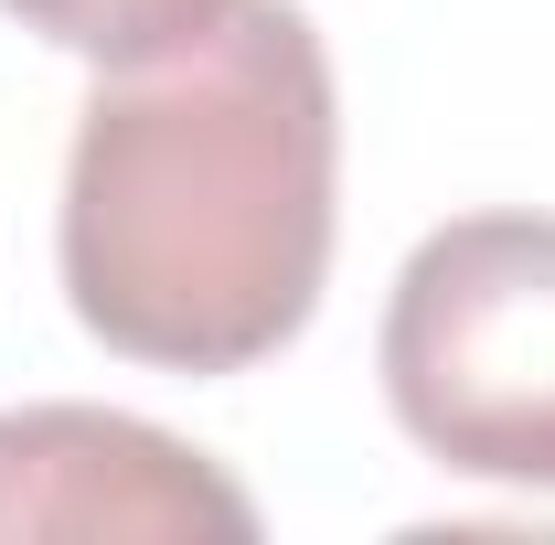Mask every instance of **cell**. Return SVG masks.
Segmentation results:
<instances>
[{"mask_svg": "<svg viewBox=\"0 0 555 545\" xmlns=\"http://www.w3.org/2000/svg\"><path fill=\"white\" fill-rule=\"evenodd\" d=\"M343 97L299 0H224L150 65H107L65 150V300L160 375H246L321 310Z\"/></svg>", "mask_w": 555, "mask_h": 545, "instance_id": "1", "label": "cell"}, {"mask_svg": "<svg viewBox=\"0 0 555 545\" xmlns=\"http://www.w3.org/2000/svg\"><path fill=\"white\" fill-rule=\"evenodd\" d=\"M374 364L427 460L555 492V214H460L416 236Z\"/></svg>", "mask_w": 555, "mask_h": 545, "instance_id": "2", "label": "cell"}, {"mask_svg": "<svg viewBox=\"0 0 555 545\" xmlns=\"http://www.w3.org/2000/svg\"><path fill=\"white\" fill-rule=\"evenodd\" d=\"M33 535H257L246 481L118 407H11L0 417V545Z\"/></svg>", "mask_w": 555, "mask_h": 545, "instance_id": "3", "label": "cell"}, {"mask_svg": "<svg viewBox=\"0 0 555 545\" xmlns=\"http://www.w3.org/2000/svg\"><path fill=\"white\" fill-rule=\"evenodd\" d=\"M22 33H43V43H65L86 65H150V54H171L182 33H204L224 0H0Z\"/></svg>", "mask_w": 555, "mask_h": 545, "instance_id": "4", "label": "cell"}]
</instances>
